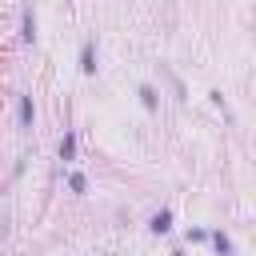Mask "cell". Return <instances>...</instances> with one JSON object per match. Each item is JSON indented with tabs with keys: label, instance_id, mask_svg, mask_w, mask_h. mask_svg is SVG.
Instances as JSON below:
<instances>
[{
	"label": "cell",
	"instance_id": "2",
	"mask_svg": "<svg viewBox=\"0 0 256 256\" xmlns=\"http://www.w3.org/2000/svg\"><path fill=\"white\" fill-rule=\"evenodd\" d=\"M148 228H152V232H156V236H164V232H168V228H172V212H168V208H160V212H156V216H152V220H148Z\"/></svg>",
	"mask_w": 256,
	"mask_h": 256
},
{
	"label": "cell",
	"instance_id": "8",
	"mask_svg": "<svg viewBox=\"0 0 256 256\" xmlns=\"http://www.w3.org/2000/svg\"><path fill=\"white\" fill-rule=\"evenodd\" d=\"M68 188H72V192H84V188H88L84 172H68Z\"/></svg>",
	"mask_w": 256,
	"mask_h": 256
},
{
	"label": "cell",
	"instance_id": "7",
	"mask_svg": "<svg viewBox=\"0 0 256 256\" xmlns=\"http://www.w3.org/2000/svg\"><path fill=\"white\" fill-rule=\"evenodd\" d=\"M20 36H24V44H32V40H36V20H32V12H24V24H20Z\"/></svg>",
	"mask_w": 256,
	"mask_h": 256
},
{
	"label": "cell",
	"instance_id": "4",
	"mask_svg": "<svg viewBox=\"0 0 256 256\" xmlns=\"http://www.w3.org/2000/svg\"><path fill=\"white\" fill-rule=\"evenodd\" d=\"M60 160H64V164L76 160V136H72V132H64V140H60Z\"/></svg>",
	"mask_w": 256,
	"mask_h": 256
},
{
	"label": "cell",
	"instance_id": "1",
	"mask_svg": "<svg viewBox=\"0 0 256 256\" xmlns=\"http://www.w3.org/2000/svg\"><path fill=\"white\" fill-rule=\"evenodd\" d=\"M80 72H96V44L92 40H84V48H80Z\"/></svg>",
	"mask_w": 256,
	"mask_h": 256
},
{
	"label": "cell",
	"instance_id": "3",
	"mask_svg": "<svg viewBox=\"0 0 256 256\" xmlns=\"http://www.w3.org/2000/svg\"><path fill=\"white\" fill-rule=\"evenodd\" d=\"M140 104H144L148 112H156V108H160V100H156V88H152V84H140Z\"/></svg>",
	"mask_w": 256,
	"mask_h": 256
},
{
	"label": "cell",
	"instance_id": "5",
	"mask_svg": "<svg viewBox=\"0 0 256 256\" xmlns=\"http://www.w3.org/2000/svg\"><path fill=\"white\" fill-rule=\"evenodd\" d=\"M208 240H212V248H216L220 256H232V240H228L224 232H208Z\"/></svg>",
	"mask_w": 256,
	"mask_h": 256
},
{
	"label": "cell",
	"instance_id": "6",
	"mask_svg": "<svg viewBox=\"0 0 256 256\" xmlns=\"http://www.w3.org/2000/svg\"><path fill=\"white\" fill-rule=\"evenodd\" d=\"M32 116H36L32 96H20V128H28V124H32Z\"/></svg>",
	"mask_w": 256,
	"mask_h": 256
}]
</instances>
